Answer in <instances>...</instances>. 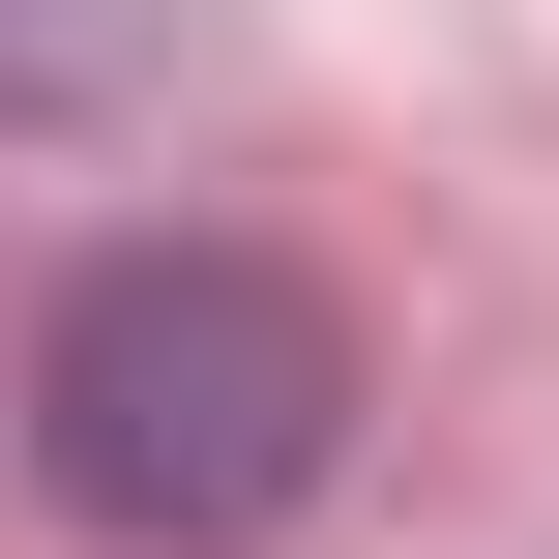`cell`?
Returning <instances> with one entry per match:
<instances>
[{
	"label": "cell",
	"mask_w": 559,
	"mask_h": 559,
	"mask_svg": "<svg viewBox=\"0 0 559 559\" xmlns=\"http://www.w3.org/2000/svg\"><path fill=\"white\" fill-rule=\"evenodd\" d=\"M177 59V0H0V118H118Z\"/></svg>",
	"instance_id": "2"
},
{
	"label": "cell",
	"mask_w": 559,
	"mask_h": 559,
	"mask_svg": "<svg viewBox=\"0 0 559 559\" xmlns=\"http://www.w3.org/2000/svg\"><path fill=\"white\" fill-rule=\"evenodd\" d=\"M29 472L118 559L295 531V501L354 472V324H324V265H265V236H118V265H59V324H29Z\"/></svg>",
	"instance_id": "1"
}]
</instances>
